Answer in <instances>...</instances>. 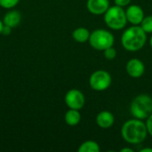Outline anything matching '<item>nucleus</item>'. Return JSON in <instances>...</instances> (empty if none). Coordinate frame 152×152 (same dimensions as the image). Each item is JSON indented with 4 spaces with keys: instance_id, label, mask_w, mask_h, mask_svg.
<instances>
[{
    "instance_id": "nucleus-4",
    "label": "nucleus",
    "mask_w": 152,
    "mask_h": 152,
    "mask_svg": "<svg viewBox=\"0 0 152 152\" xmlns=\"http://www.w3.org/2000/svg\"><path fill=\"white\" fill-rule=\"evenodd\" d=\"M104 20L109 28L112 29H121L127 22L126 11L117 4L109 7L104 13Z\"/></svg>"
},
{
    "instance_id": "nucleus-26",
    "label": "nucleus",
    "mask_w": 152,
    "mask_h": 152,
    "mask_svg": "<svg viewBox=\"0 0 152 152\" xmlns=\"http://www.w3.org/2000/svg\"><path fill=\"white\" fill-rule=\"evenodd\" d=\"M151 99H152V97H151Z\"/></svg>"
},
{
    "instance_id": "nucleus-2",
    "label": "nucleus",
    "mask_w": 152,
    "mask_h": 152,
    "mask_svg": "<svg viewBox=\"0 0 152 152\" xmlns=\"http://www.w3.org/2000/svg\"><path fill=\"white\" fill-rule=\"evenodd\" d=\"M146 40V32L138 25H134L127 28L121 37V43L124 48L131 52L142 49L145 45Z\"/></svg>"
},
{
    "instance_id": "nucleus-24",
    "label": "nucleus",
    "mask_w": 152,
    "mask_h": 152,
    "mask_svg": "<svg viewBox=\"0 0 152 152\" xmlns=\"http://www.w3.org/2000/svg\"><path fill=\"white\" fill-rule=\"evenodd\" d=\"M3 26H4V23H3V21L0 20V34H1V32H2V28H3Z\"/></svg>"
},
{
    "instance_id": "nucleus-8",
    "label": "nucleus",
    "mask_w": 152,
    "mask_h": 152,
    "mask_svg": "<svg viewBox=\"0 0 152 152\" xmlns=\"http://www.w3.org/2000/svg\"><path fill=\"white\" fill-rule=\"evenodd\" d=\"M126 71L130 77L137 78L143 75L145 71V66L141 60L134 58L128 61L126 64Z\"/></svg>"
},
{
    "instance_id": "nucleus-10",
    "label": "nucleus",
    "mask_w": 152,
    "mask_h": 152,
    "mask_svg": "<svg viewBox=\"0 0 152 152\" xmlns=\"http://www.w3.org/2000/svg\"><path fill=\"white\" fill-rule=\"evenodd\" d=\"M88 11L95 15L105 13L110 7L109 0H87L86 4Z\"/></svg>"
},
{
    "instance_id": "nucleus-12",
    "label": "nucleus",
    "mask_w": 152,
    "mask_h": 152,
    "mask_svg": "<svg viewBox=\"0 0 152 152\" xmlns=\"http://www.w3.org/2000/svg\"><path fill=\"white\" fill-rule=\"evenodd\" d=\"M20 20H21L20 13L18 11L12 10L4 14L3 19V23L11 28H15L20 24Z\"/></svg>"
},
{
    "instance_id": "nucleus-3",
    "label": "nucleus",
    "mask_w": 152,
    "mask_h": 152,
    "mask_svg": "<svg viewBox=\"0 0 152 152\" xmlns=\"http://www.w3.org/2000/svg\"><path fill=\"white\" fill-rule=\"evenodd\" d=\"M130 111L134 118L147 119L152 114V99L148 94L136 96L131 103Z\"/></svg>"
},
{
    "instance_id": "nucleus-6",
    "label": "nucleus",
    "mask_w": 152,
    "mask_h": 152,
    "mask_svg": "<svg viewBox=\"0 0 152 152\" xmlns=\"http://www.w3.org/2000/svg\"><path fill=\"white\" fill-rule=\"evenodd\" d=\"M89 84L92 89L95 91L107 90L111 84V76L105 70L94 71L90 77Z\"/></svg>"
},
{
    "instance_id": "nucleus-23",
    "label": "nucleus",
    "mask_w": 152,
    "mask_h": 152,
    "mask_svg": "<svg viewBox=\"0 0 152 152\" xmlns=\"http://www.w3.org/2000/svg\"><path fill=\"white\" fill-rule=\"evenodd\" d=\"M141 152H152V148H145V149H142Z\"/></svg>"
},
{
    "instance_id": "nucleus-16",
    "label": "nucleus",
    "mask_w": 152,
    "mask_h": 152,
    "mask_svg": "<svg viewBox=\"0 0 152 152\" xmlns=\"http://www.w3.org/2000/svg\"><path fill=\"white\" fill-rule=\"evenodd\" d=\"M141 27L146 33H152V16L144 17L141 22Z\"/></svg>"
},
{
    "instance_id": "nucleus-18",
    "label": "nucleus",
    "mask_w": 152,
    "mask_h": 152,
    "mask_svg": "<svg viewBox=\"0 0 152 152\" xmlns=\"http://www.w3.org/2000/svg\"><path fill=\"white\" fill-rule=\"evenodd\" d=\"M116 56H117V51L112 46H110V47L104 50V57L107 60L112 61V60H114L116 58Z\"/></svg>"
},
{
    "instance_id": "nucleus-17",
    "label": "nucleus",
    "mask_w": 152,
    "mask_h": 152,
    "mask_svg": "<svg viewBox=\"0 0 152 152\" xmlns=\"http://www.w3.org/2000/svg\"><path fill=\"white\" fill-rule=\"evenodd\" d=\"M20 0H0V5L5 9L13 8L18 4Z\"/></svg>"
},
{
    "instance_id": "nucleus-1",
    "label": "nucleus",
    "mask_w": 152,
    "mask_h": 152,
    "mask_svg": "<svg viewBox=\"0 0 152 152\" xmlns=\"http://www.w3.org/2000/svg\"><path fill=\"white\" fill-rule=\"evenodd\" d=\"M148 134L146 124L141 119L134 118L126 121L121 129V135L123 139L132 144H138L142 142Z\"/></svg>"
},
{
    "instance_id": "nucleus-7",
    "label": "nucleus",
    "mask_w": 152,
    "mask_h": 152,
    "mask_svg": "<svg viewBox=\"0 0 152 152\" xmlns=\"http://www.w3.org/2000/svg\"><path fill=\"white\" fill-rule=\"evenodd\" d=\"M85 102L83 93L77 89H71L65 95V102L69 109L81 110L85 105Z\"/></svg>"
},
{
    "instance_id": "nucleus-22",
    "label": "nucleus",
    "mask_w": 152,
    "mask_h": 152,
    "mask_svg": "<svg viewBox=\"0 0 152 152\" xmlns=\"http://www.w3.org/2000/svg\"><path fill=\"white\" fill-rule=\"evenodd\" d=\"M120 151L121 152H133L134 151H133L132 149H130V148H124V149H122Z\"/></svg>"
},
{
    "instance_id": "nucleus-21",
    "label": "nucleus",
    "mask_w": 152,
    "mask_h": 152,
    "mask_svg": "<svg viewBox=\"0 0 152 152\" xmlns=\"http://www.w3.org/2000/svg\"><path fill=\"white\" fill-rule=\"evenodd\" d=\"M12 28H11V27H9V26H7V25H4V24L1 34H3V35H6V36H7V35L11 34V30H12Z\"/></svg>"
},
{
    "instance_id": "nucleus-19",
    "label": "nucleus",
    "mask_w": 152,
    "mask_h": 152,
    "mask_svg": "<svg viewBox=\"0 0 152 152\" xmlns=\"http://www.w3.org/2000/svg\"><path fill=\"white\" fill-rule=\"evenodd\" d=\"M146 126H147V129H148V133L152 136V114L147 118Z\"/></svg>"
},
{
    "instance_id": "nucleus-14",
    "label": "nucleus",
    "mask_w": 152,
    "mask_h": 152,
    "mask_svg": "<svg viewBox=\"0 0 152 152\" xmlns=\"http://www.w3.org/2000/svg\"><path fill=\"white\" fill-rule=\"evenodd\" d=\"M73 38L79 43H85L89 40L90 32L86 28H77L72 33Z\"/></svg>"
},
{
    "instance_id": "nucleus-11",
    "label": "nucleus",
    "mask_w": 152,
    "mask_h": 152,
    "mask_svg": "<svg viewBox=\"0 0 152 152\" xmlns=\"http://www.w3.org/2000/svg\"><path fill=\"white\" fill-rule=\"evenodd\" d=\"M114 121H115V118H114L113 114L107 110H103L100 112L96 117L97 125L100 127L104 128V129L110 128V126H112V125L114 124Z\"/></svg>"
},
{
    "instance_id": "nucleus-13",
    "label": "nucleus",
    "mask_w": 152,
    "mask_h": 152,
    "mask_svg": "<svg viewBox=\"0 0 152 152\" xmlns=\"http://www.w3.org/2000/svg\"><path fill=\"white\" fill-rule=\"evenodd\" d=\"M81 120V114L78 110H69L65 114V122L70 126H75L79 124Z\"/></svg>"
},
{
    "instance_id": "nucleus-20",
    "label": "nucleus",
    "mask_w": 152,
    "mask_h": 152,
    "mask_svg": "<svg viewBox=\"0 0 152 152\" xmlns=\"http://www.w3.org/2000/svg\"><path fill=\"white\" fill-rule=\"evenodd\" d=\"M130 2H131V0H115L116 4H117V5H118V6H121V7H123V6H126V5L129 4H130Z\"/></svg>"
},
{
    "instance_id": "nucleus-25",
    "label": "nucleus",
    "mask_w": 152,
    "mask_h": 152,
    "mask_svg": "<svg viewBox=\"0 0 152 152\" xmlns=\"http://www.w3.org/2000/svg\"><path fill=\"white\" fill-rule=\"evenodd\" d=\"M151 48H152V37H151Z\"/></svg>"
},
{
    "instance_id": "nucleus-15",
    "label": "nucleus",
    "mask_w": 152,
    "mask_h": 152,
    "mask_svg": "<svg viewBox=\"0 0 152 152\" xmlns=\"http://www.w3.org/2000/svg\"><path fill=\"white\" fill-rule=\"evenodd\" d=\"M79 152H99L100 151V147L97 142L94 141H86L83 142L79 148Z\"/></svg>"
},
{
    "instance_id": "nucleus-5",
    "label": "nucleus",
    "mask_w": 152,
    "mask_h": 152,
    "mask_svg": "<svg viewBox=\"0 0 152 152\" xmlns=\"http://www.w3.org/2000/svg\"><path fill=\"white\" fill-rule=\"evenodd\" d=\"M90 45L99 51H104L114 44L113 35L105 29H96L90 34L89 37Z\"/></svg>"
},
{
    "instance_id": "nucleus-9",
    "label": "nucleus",
    "mask_w": 152,
    "mask_h": 152,
    "mask_svg": "<svg viewBox=\"0 0 152 152\" xmlns=\"http://www.w3.org/2000/svg\"><path fill=\"white\" fill-rule=\"evenodd\" d=\"M127 21L132 23L133 25H138L141 24L144 18V12L141 6L136 4H132L127 8L126 11Z\"/></svg>"
}]
</instances>
